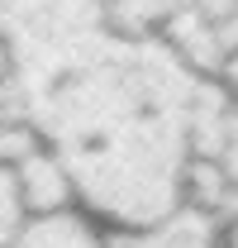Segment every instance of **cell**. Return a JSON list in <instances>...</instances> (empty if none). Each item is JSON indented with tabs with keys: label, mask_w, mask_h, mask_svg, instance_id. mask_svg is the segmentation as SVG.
Returning a JSON list of instances; mask_svg holds the SVG:
<instances>
[{
	"label": "cell",
	"mask_w": 238,
	"mask_h": 248,
	"mask_svg": "<svg viewBox=\"0 0 238 248\" xmlns=\"http://www.w3.org/2000/svg\"><path fill=\"white\" fill-rule=\"evenodd\" d=\"M219 100H214V115L205 129V148H200V172L191 196L214 205L219 196L238 191V53L219 67Z\"/></svg>",
	"instance_id": "6da1fadb"
},
{
	"label": "cell",
	"mask_w": 238,
	"mask_h": 248,
	"mask_svg": "<svg viewBox=\"0 0 238 248\" xmlns=\"http://www.w3.org/2000/svg\"><path fill=\"white\" fill-rule=\"evenodd\" d=\"M214 210L224 215V248H238V191L219 196V201H214Z\"/></svg>",
	"instance_id": "277c9868"
},
{
	"label": "cell",
	"mask_w": 238,
	"mask_h": 248,
	"mask_svg": "<svg viewBox=\"0 0 238 248\" xmlns=\"http://www.w3.org/2000/svg\"><path fill=\"white\" fill-rule=\"evenodd\" d=\"M110 248H224V215L191 196L177 210L148 219V224L115 229Z\"/></svg>",
	"instance_id": "7a4b0ae2"
},
{
	"label": "cell",
	"mask_w": 238,
	"mask_h": 248,
	"mask_svg": "<svg viewBox=\"0 0 238 248\" xmlns=\"http://www.w3.org/2000/svg\"><path fill=\"white\" fill-rule=\"evenodd\" d=\"M110 224L81 210V205H58V210H29L15 219V229L0 239V248H110Z\"/></svg>",
	"instance_id": "3957f363"
}]
</instances>
